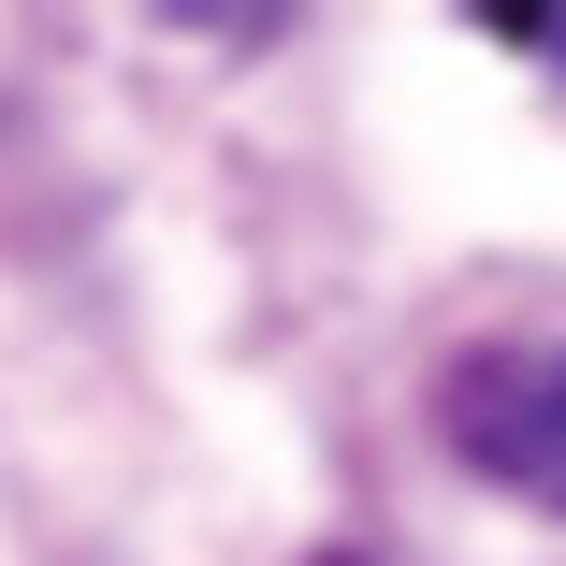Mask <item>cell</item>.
Returning a JSON list of instances; mask_svg holds the SVG:
<instances>
[{"mask_svg":"<svg viewBox=\"0 0 566 566\" xmlns=\"http://www.w3.org/2000/svg\"><path fill=\"white\" fill-rule=\"evenodd\" d=\"M436 436L523 509H566V334H494L436 378Z\"/></svg>","mask_w":566,"mask_h":566,"instance_id":"1","label":"cell"},{"mask_svg":"<svg viewBox=\"0 0 566 566\" xmlns=\"http://www.w3.org/2000/svg\"><path fill=\"white\" fill-rule=\"evenodd\" d=\"M319 566H349V552H319Z\"/></svg>","mask_w":566,"mask_h":566,"instance_id":"2","label":"cell"}]
</instances>
